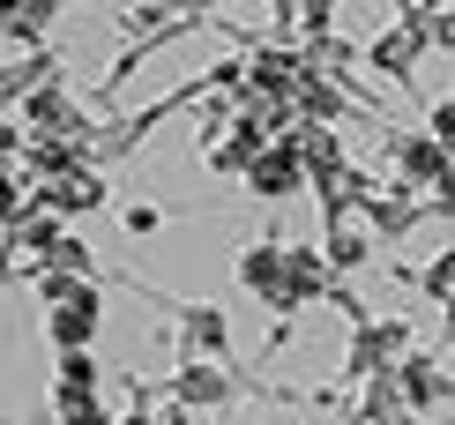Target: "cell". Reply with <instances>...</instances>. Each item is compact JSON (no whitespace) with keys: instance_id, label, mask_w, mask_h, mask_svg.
Wrapping results in <instances>:
<instances>
[{"instance_id":"obj_1","label":"cell","mask_w":455,"mask_h":425,"mask_svg":"<svg viewBox=\"0 0 455 425\" xmlns=\"http://www.w3.org/2000/svg\"><path fill=\"white\" fill-rule=\"evenodd\" d=\"M291 180H299V172H291V149H269V157L254 164V187H261V195H283Z\"/></svg>"},{"instance_id":"obj_2","label":"cell","mask_w":455,"mask_h":425,"mask_svg":"<svg viewBox=\"0 0 455 425\" xmlns=\"http://www.w3.org/2000/svg\"><path fill=\"white\" fill-rule=\"evenodd\" d=\"M60 425H105V411H98V403H90V389H60Z\"/></svg>"},{"instance_id":"obj_3","label":"cell","mask_w":455,"mask_h":425,"mask_svg":"<svg viewBox=\"0 0 455 425\" xmlns=\"http://www.w3.org/2000/svg\"><path fill=\"white\" fill-rule=\"evenodd\" d=\"M8 195H15V187H8V172H0V209H8Z\"/></svg>"}]
</instances>
